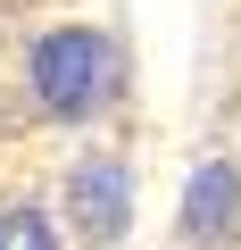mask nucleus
Returning a JSON list of instances; mask_svg holds the SVG:
<instances>
[{"instance_id": "1", "label": "nucleus", "mask_w": 241, "mask_h": 250, "mask_svg": "<svg viewBox=\"0 0 241 250\" xmlns=\"http://www.w3.org/2000/svg\"><path fill=\"white\" fill-rule=\"evenodd\" d=\"M25 75H34V100L50 117H92L116 92V42L92 34V25H58V34L34 42V67Z\"/></svg>"}, {"instance_id": "2", "label": "nucleus", "mask_w": 241, "mask_h": 250, "mask_svg": "<svg viewBox=\"0 0 241 250\" xmlns=\"http://www.w3.org/2000/svg\"><path fill=\"white\" fill-rule=\"evenodd\" d=\"M67 208H75V233H83V242H116L125 217H133L125 167H116V159H83V167L67 175Z\"/></svg>"}, {"instance_id": "3", "label": "nucleus", "mask_w": 241, "mask_h": 250, "mask_svg": "<svg viewBox=\"0 0 241 250\" xmlns=\"http://www.w3.org/2000/svg\"><path fill=\"white\" fill-rule=\"evenodd\" d=\"M233 192H241L233 167H200V175H191V200H183V233H191V242L224 233V225H233Z\"/></svg>"}, {"instance_id": "4", "label": "nucleus", "mask_w": 241, "mask_h": 250, "mask_svg": "<svg viewBox=\"0 0 241 250\" xmlns=\"http://www.w3.org/2000/svg\"><path fill=\"white\" fill-rule=\"evenodd\" d=\"M0 250H58V233H50L42 208H9L0 217Z\"/></svg>"}]
</instances>
